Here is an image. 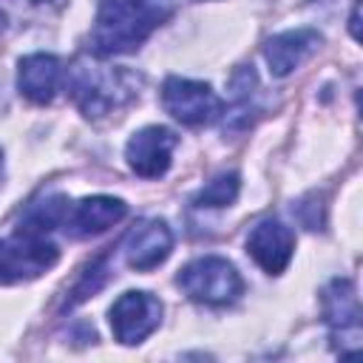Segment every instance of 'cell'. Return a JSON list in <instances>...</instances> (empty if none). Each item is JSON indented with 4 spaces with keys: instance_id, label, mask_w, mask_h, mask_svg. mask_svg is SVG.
I'll return each instance as SVG.
<instances>
[{
    "instance_id": "cell-7",
    "label": "cell",
    "mask_w": 363,
    "mask_h": 363,
    "mask_svg": "<svg viewBox=\"0 0 363 363\" xmlns=\"http://www.w3.org/2000/svg\"><path fill=\"white\" fill-rule=\"evenodd\" d=\"M108 320H111V332L119 343L125 346H136L142 343L147 335H153L162 323V301L145 289H130V292H122L111 312H108Z\"/></svg>"
},
{
    "instance_id": "cell-5",
    "label": "cell",
    "mask_w": 363,
    "mask_h": 363,
    "mask_svg": "<svg viewBox=\"0 0 363 363\" xmlns=\"http://www.w3.org/2000/svg\"><path fill=\"white\" fill-rule=\"evenodd\" d=\"M60 258V250L48 235L17 230L11 238H0V284H23L48 272Z\"/></svg>"
},
{
    "instance_id": "cell-3",
    "label": "cell",
    "mask_w": 363,
    "mask_h": 363,
    "mask_svg": "<svg viewBox=\"0 0 363 363\" xmlns=\"http://www.w3.org/2000/svg\"><path fill=\"white\" fill-rule=\"evenodd\" d=\"M176 284L182 292L204 306H227L244 295V278L238 269L218 255H204L179 269Z\"/></svg>"
},
{
    "instance_id": "cell-1",
    "label": "cell",
    "mask_w": 363,
    "mask_h": 363,
    "mask_svg": "<svg viewBox=\"0 0 363 363\" xmlns=\"http://www.w3.org/2000/svg\"><path fill=\"white\" fill-rule=\"evenodd\" d=\"M170 14V0H102L88 48L96 60L133 54Z\"/></svg>"
},
{
    "instance_id": "cell-16",
    "label": "cell",
    "mask_w": 363,
    "mask_h": 363,
    "mask_svg": "<svg viewBox=\"0 0 363 363\" xmlns=\"http://www.w3.org/2000/svg\"><path fill=\"white\" fill-rule=\"evenodd\" d=\"M31 3L45 6V9H65V3H68V0H31Z\"/></svg>"
},
{
    "instance_id": "cell-11",
    "label": "cell",
    "mask_w": 363,
    "mask_h": 363,
    "mask_svg": "<svg viewBox=\"0 0 363 363\" xmlns=\"http://www.w3.org/2000/svg\"><path fill=\"white\" fill-rule=\"evenodd\" d=\"M125 216H128V204L122 199H113V196H88V199H82L77 204H68L62 230L71 238H91V235H99V233L111 230Z\"/></svg>"
},
{
    "instance_id": "cell-6",
    "label": "cell",
    "mask_w": 363,
    "mask_h": 363,
    "mask_svg": "<svg viewBox=\"0 0 363 363\" xmlns=\"http://www.w3.org/2000/svg\"><path fill=\"white\" fill-rule=\"evenodd\" d=\"M162 105L164 111L190 128L210 125L221 113V99L207 82L184 79V77H167L162 85Z\"/></svg>"
},
{
    "instance_id": "cell-10",
    "label": "cell",
    "mask_w": 363,
    "mask_h": 363,
    "mask_svg": "<svg viewBox=\"0 0 363 363\" xmlns=\"http://www.w3.org/2000/svg\"><path fill=\"white\" fill-rule=\"evenodd\" d=\"M247 252L252 255V261L269 272V275H281L295 252V233L278 221V218H264L258 221L250 235H247Z\"/></svg>"
},
{
    "instance_id": "cell-15",
    "label": "cell",
    "mask_w": 363,
    "mask_h": 363,
    "mask_svg": "<svg viewBox=\"0 0 363 363\" xmlns=\"http://www.w3.org/2000/svg\"><path fill=\"white\" fill-rule=\"evenodd\" d=\"M349 31H352V37H354V40L360 37V31H357V3L352 6V17H349Z\"/></svg>"
},
{
    "instance_id": "cell-4",
    "label": "cell",
    "mask_w": 363,
    "mask_h": 363,
    "mask_svg": "<svg viewBox=\"0 0 363 363\" xmlns=\"http://www.w3.org/2000/svg\"><path fill=\"white\" fill-rule=\"evenodd\" d=\"M323 306V320L332 335V346L340 357H354L363 346V332H360V301L357 289L349 278H332L323 286L320 295Z\"/></svg>"
},
{
    "instance_id": "cell-18",
    "label": "cell",
    "mask_w": 363,
    "mask_h": 363,
    "mask_svg": "<svg viewBox=\"0 0 363 363\" xmlns=\"http://www.w3.org/2000/svg\"><path fill=\"white\" fill-rule=\"evenodd\" d=\"M0 26H3V14H0Z\"/></svg>"
},
{
    "instance_id": "cell-2",
    "label": "cell",
    "mask_w": 363,
    "mask_h": 363,
    "mask_svg": "<svg viewBox=\"0 0 363 363\" xmlns=\"http://www.w3.org/2000/svg\"><path fill=\"white\" fill-rule=\"evenodd\" d=\"M65 88L85 116L99 119L130 105L139 96L142 77L133 74L130 68H116V65L105 68V65L77 62L68 71Z\"/></svg>"
},
{
    "instance_id": "cell-14",
    "label": "cell",
    "mask_w": 363,
    "mask_h": 363,
    "mask_svg": "<svg viewBox=\"0 0 363 363\" xmlns=\"http://www.w3.org/2000/svg\"><path fill=\"white\" fill-rule=\"evenodd\" d=\"M238 187H241L238 173H233V170H230V173H221V176H216L213 182H207V184L199 190L196 204H199V207H227V204L235 201Z\"/></svg>"
},
{
    "instance_id": "cell-17",
    "label": "cell",
    "mask_w": 363,
    "mask_h": 363,
    "mask_svg": "<svg viewBox=\"0 0 363 363\" xmlns=\"http://www.w3.org/2000/svg\"><path fill=\"white\" fill-rule=\"evenodd\" d=\"M0 184H3V150H0Z\"/></svg>"
},
{
    "instance_id": "cell-9",
    "label": "cell",
    "mask_w": 363,
    "mask_h": 363,
    "mask_svg": "<svg viewBox=\"0 0 363 363\" xmlns=\"http://www.w3.org/2000/svg\"><path fill=\"white\" fill-rule=\"evenodd\" d=\"M173 250V233L167 227V221L162 218H145L139 221L122 241V252L130 269L136 272H150L159 264L167 261Z\"/></svg>"
},
{
    "instance_id": "cell-12",
    "label": "cell",
    "mask_w": 363,
    "mask_h": 363,
    "mask_svg": "<svg viewBox=\"0 0 363 363\" xmlns=\"http://www.w3.org/2000/svg\"><path fill=\"white\" fill-rule=\"evenodd\" d=\"M62 82V65L54 54H28L20 60L17 68V88L20 94L34 105H48Z\"/></svg>"
},
{
    "instance_id": "cell-13",
    "label": "cell",
    "mask_w": 363,
    "mask_h": 363,
    "mask_svg": "<svg viewBox=\"0 0 363 363\" xmlns=\"http://www.w3.org/2000/svg\"><path fill=\"white\" fill-rule=\"evenodd\" d=\"M318 45H320V34L315 28H292L267 40L264 57L275 77H289L312 51H318Z\"/></svg>"
},
{
    "instance_id": "cell-8",
    "label": "cell",
    "mask_w": 363,
    "mask_h": 363,
    "mask_svg": "<svg viewBox=\"0 0 363 363\" xmlns=\"http://www.w3.org/2000/svg\"><path fill=\"white\" fill-rule=\"evenodd\" d=\"M179 145L176 133L162 125H147L136 130L125 145L128 167L142 179H159L173 162V147Z\"/></svg>"
}]
</instances>
